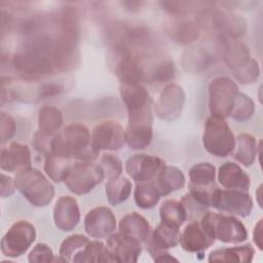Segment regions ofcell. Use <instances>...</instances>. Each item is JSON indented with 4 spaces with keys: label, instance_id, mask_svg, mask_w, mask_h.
I'll return each mask as SVG.
<instances>
[{
    "label": "cell",
    "instance_id": "cell-1",
    "mask_svg": "<svg viewBox=\"0 0 263 263\" xmlns=\"http://www.w3.org/2000/svg\"><path fill=\"white\" fill-rule=\"evenodd\" d=\"M52 61L62 72L73 71L80 63L78 17L73 9H65L60 16V32L52 41Z\"/></svg>",
    "mask_w": 263,
    "mask_h": 263
},
{
    "label": "cell",
    "instance_id": "cell-2",
    "mask_svg": "<svg viewBox=\"0 0 263 263\" xmlns=\"http://www.w3.org/2000/svg\"><path fill=\"white\" fill-rule=\"evenodd\" d=\"M12 67L21 78L27 81L42 79L53 72L52 42L41 37L34 40L26 49L15 53Z\"/></svg>",
    "mask_w": 263,
    "mask_h": 263
},
{
    "label": "cell",
    "instance_id": "cell-3",
    "mask_svg": "<svg viewBox=\"0 0 263 263\" xmlns=\"http://www.w3.org/2000/svg\"><path fill=\"white\" fill-rule=\"evenodd\" d=\"M49 153L67 159L93 161L99 152L90 147V133L80 123H71L57 133L49 142Z\"/></svg>",
    "mask_w": 263,
    "mask_h": 263
},
{
    "label": "cell",
    "instance_id": "cell-4",
    "mask_svg": "<svg viewBox=\"0 0 263 263\" xmlns=\"http://www.w3.org/2000/svg\"><path fill=\"white\" fill-rule=\"evenodd\" d=\"M14 182L23 196L37 208L46 206L53 199V185L37 168L31 166L15 173Z\"/></svg>",
    "mask_w": 263,
    "mask_h": 263
},
{
    "label": "cell",
    "instance_id": "cell-5",
    "mask_svg": "<svg viewBox=\"0 0 263 263\" xmlns=\"http://www.w3.org/2000/svg\"><path fill=\"white\" fill-rule=\"evenodd\" d=\"M202 144L210 154L217 157H225L233 151L235 138L225 118L211 115L206 119Z\"/></svg>",
    "mask_w": 263,
    "mask_h": 263
},
{
    "label": "cell",
    "instance_id": "cell-6",
    "mask_svg": "<svg viewBox=\"0 0 263 263\" xmlns=\"http://www.w3.org/2000/svg\"><path fill=\"white\" fill-rule=\"evenodd\" d=\"M104 179V173L99 164L89 160H79L71 163L63 181L72 193L82 195L91 191Z\"/></svg>",
    "mask_w": 263,
    "mask_h": 263
},
{
    "label": "cell",
    "instance_id": "cell-7",
    "mask_svg": "<svg viewBox=\"0 0 263 263\" xmlns=\"http://www.w3.org/2000/svg\"><path fill=\"white\" fill-rule=\"evenodd\" d=\"M211 231L215 239L225 243H240L248 238V230L233 216L206 212L200 220Z\"/></svg>",
    "mask_w": 263,
    "mask_h": 263
},
{
    "label": "cell",
    "instance_id": "cell-8",
    "mask_svg": "<svg viewBox=\"0 0 263 263\" xmlns=\"http://www.w3.org/2000/svg\"><path fill=\"white\" fill-rule=\"evenodd\" d=\"M128 113V124L125 129V143L135 150L145 149L152 141L151 104Z\"/></svg>",
    "mask_w": 263,
    "mask_h": 263
},
{
    "label": "cell",
    "instance_id": "cell-9",
    "mask_svg": "<svg viewBox=\"0 0 263 263\" xmlns=\"http://www.w3.org/2000/svg\"><path fill=\"white\" fill-rule=\"evenodd\" d=\"M237 93V85L230 77L218 76L214 78L209 85L211 114L221 118L230 116Z\"/></svg>",
    "mask_w": 263,
    "mask_h": 263
},
{
    "label": "cell",
    "instance_id": "cell-10",
    "mask_svg": "<svg viewBox=\"0 0 263 263\" xmlns=\"http://www.w3.org/2000/svg\"><path fill=\"white\" fill-rule=\"evenodd\" d=\"M36 239V229L29 221L13 223L1 239V252L9 258L25 254Z\"/></svg>",
    "mask_w": 263,
    "mask_h": 263
},
{
    "label": "cell",
    "instance_id": "cell-11",
    "mask_svg": "<svg viewBox=\"0 0 263 263\" xmlns=\"http://www.w3.org/2000/svg\"><path fill=\"white\" fill-rule=\"evenodd\" d=\"M125 143V130L115 120H105L98 123L90 133V147L101 150H119Z\"/></svg>",
    "mask_w": 263,
    "mask_h": 263
},
{
    "label": "cell",
    "instance_id": "cell-12",
    "mask_svg": "<svg viewBox=\"0 0 263 263\" xmlns=\"http://www.w3.org/2000/svg\"><path fill=\"white\" fill-rule=\"evenodd\" d=\"M112 66L120 83H141L144 78L142 65L128 47L123 45H114Z\"/></svg>",
    "mask_w": 263,
    "mask_h": 263
},
{
    "label": "cell",
    "instance_id": "cell-13",
    "mask_svg": "<svg viewBox=\"0 0 263 263\" xmlns=\"http://www.w3.org/2000/svg\"><path fill=\"white\" fill-rule=\"evenodd\" d=\"M185 93L181 86L175 83L166 84L158 96L154 111L158 118L165 121L177 119L183 110Z\"/></svg>",
    "mask_w": 263,
    "mask_h": 263
},
{
    "label": "cell",
    "instance_id": "cell-14",
    "mask_svg": "<svg viewBox=\"0 0 263 263\" xmlns=\"http://www.w3.org/2000/svg\"><path fill=\"white\" fill-rule=\"evenodd\" d=\"M212 206L230 215L247 217L253 210V199L247 191L218 189Z\"/></svg>",
    "mask_w": 263,
    "mask_h": 263
},
{
    "label": "cell",
    "instance_id": "cell-15",
    "mask_svg": "<svg viewBox=\"0 0 263 263\" xmlns=\"http://www.w3.org/2000/svg\"><path fill=\"white\" fill-rule=\"evenodd\" d=\"M107 249L112 262L134 263L142 252V242L120 231L111 234L107 239Z\"/></svg>",
    "mask_w": 263,
    "mask_h": 263
},
{
    "label": "cell",
    "instance_id": "cell-16",
    "mask_svg": "<svg viewBox=\"0 0 263 263\" xmlns=\"http://www.w3.org/2000/svg\"><path fill=\"white\" fill-rule=\"evenodd\" d=\"M116 218L107 206H97L84 217V230L93 238H108L115 232Z\"/></svg>",
    "mask_w": 263,
    "mask_h": 263
},
{
    "label": "cell",
    "instance_id": "cell-17",
    "mask_svg": "<svg viewBox=\"0 0 263 263\" xmlns=\"http://www.w3.org/2000/svg\"><path fill=\"white\" fill-rule=\"evenodd\" d=\"M165 162L154 155L135 154L125 162L126 174L137 183L147 182L156 177Z\"/></svg>",
    "mask_w": 263,
    "mask_h": 263
},
{
    "label": "cell",
    "instance_id": "cell-18",
    "mask_svg": "<svg viewBox=\"0 0 263 263\" xmlns=\"http://www.w3.org/2000/svg\"><path fill=\"white\" fill-rule=\"evenodd\" d=\"M181 247L190 253H200L209 249L215 238L208 227L201 221H191L180 233Z\"/></svg>",
    "mask_w": 263,
    "mask_h": 263
},
{
    "label": "cell",
    "instance_id": "cell-19",
    "mask_svg": "<svg viewBox=\"0 0 263 263\" xmlns=\"http://www.w3.org/2000/svg\"><path fill=\"white\" fill-rule=\"evenodd\" d=\"M180 240V231L178 227L160 223L154 230L151 231L146 240L147 250L153 260L160 255L167 253V250L176 247Z\"/></svg>",
    "mask_w": 263,
    "mask_h": 263
},
{
    "label": "cell",
    "instance_id": "cell-20",
    "mask_svg": "<svg viewBox=\"0 0 263 263\" xmlns=\"http://www.w3.org/2000/svg\"><path fill=\"white\" fill-rule=\"evenodd\" d=\"M80 220V211L77 200L69 195L61 196L53 208V221L62 231L73 230Z\"/></svg>",
    "mask_w": 263,
    "mask_h": 263
},
{
    "label": "cell",
    "instance_id": "cell-21",
    "mask_svg": "<svg viewBox=\"0 0 263 263\" xmlns=\"http://www.w3.org/2000/svg\"><path fill=\"white\" fill-rule=\"evenodd\" d=\"M0 166L2 171L17 173L31 167V151L25 144L12 142L2 148Z\"/></svg>",
    "mask_w": 263,
    "mask_h": 263
},
{
    "label": "cell",
    "instance_id": "cell-22",
    "mask_svg": "<svg viewBox=\"0 0 263 263\" xmlns=\"http://www.w3.org/2000/svg\"><path fill=\"white\" fill-rule=\"evenodd\" d=\"M210 16L213 27L228 38L234 40L241 38L248 30L247 21L236 13L217 10L210 14Z\"/></svg>",
    "mask_w": 263,
    "mask_h": 263
},
{
    "label": "cell",
    "instance_id": "cell-23",
    "mask_svg": "<svg viewBox=\"0 0 263 263\" xmlns=\"http://www.w3.org/2000/svg\"><path fill=\"white\" fill-rule=\"evenodd\" d=\"M217 178L225 189L247 191L251 184L249 175L238 164L231 161H226L219 167Z\"/></svg>",
    "mask_w": 263,
    "mask_h": 263
},
{
    "label": "cell",
    "instance_id": "cell-24",
    "mask_svg": "<svg viewBox=\"0 0 263 263\" xmlns=\"http://www.w3.org/2000/svg\"><path fill=\"white\" fill-rule=\"evenodd\" d=\"M118 228L121 233L130 236L142 243L146 242L151 233L149 222L137 212L128 213L121 217L118 223Z\"/></svg>",
    "mask_w": 263,
    "mask_h": 263
},
{
    "label": "cell",
    "instance_id": "cell-25",
    "mask_svg": "<svg viewBox=\"0 0 263 263\" xmlns=\"http://www.w3.org/2000/svg\"><path fill=\"white\" fill-rule=\"evenodd\" d=\"M166 35L176 43L187 45L199 37V27L189 20H172L165 24Z\"/></svg>",
    "mask_w": 263,
    "mask_h": 263
},
{
    "label": "cell",
    "instance_id": "cell-26",
    "mask_svg": "<svg viewBox=\"0 0 263 263\" xmlns=\"http://www.w3.org/2000/svg\"><path fill=\"white\" fill-rule=\"evenodd\" d=\"M255 251L251 245L222 248L212 251L209 254V262H251Z\"/></svg>",
    "mask_w": 263,
    "mask_h": 263
},
{
    "label": "cell",
    "instance_id": "cell-27",
    "mask_svg": "<svg viewBox=\"0 0 263 263\" xmlns=\"http://www.w3.org/2000/svg\"><path fill=\"white\" fill-rule=\"evenodd\" d=\"M119 91L127 111L151 104L150 96L141 83H120Z\"/></svg>",
    "mask_w": 263,
    "mask_h": 263
},
{
    "label": "cell",
    "instance_id": "cell-28",
    "mask_svg": "<svg viewBox=\"0 0 263 263\" xmlns=\"http://www.w3.org/2000/svg\"><path fill=\"white\" fill-rule=\"evenodd\" d=\"M161 196L181 189L185 185V176L181 170L173 165H164L156 176L155 182Z\"/></svg>",
    "mask_w": 263,
    "mask_h": 263
},
{
    "label": "cell",
    "instance_id": "cell-29",
    "mask_svg": "<svg viewBox=\"0 0 263 263\" xmlns=\"http://www.w3.org/2000/svg\"><path fill=\"white\" fill-rule=\"evenodd\" d=\"M64 122L60 109L53 106H44L38 113V134L42 137L54 136Z\"/></svg>",
    "mask_w": 263,
    "mask_h": 263
},
{
    "label": "cell",
    "instance_id": "cell-30",
    "mask_svg": "<svg viewBox=\"0 0 263 263\" xmlns=\"http://www.w3.org/2000/svg\"><path fill=\"white\" fill-rule=\"evenodd\" d=\"M258 153L256 139L249 134H240L235 139L233 158L245 166H250L255 161Z\"/></svg>",
    "mask_w": 263,
    "mask_h": 263
},
{
    "label": "cell",
    "instance_id": "cell-31",
    "mask_svg": "<svg viewBox=\"0 0 263 263\" xmlns=\"http://www.w3.org/2000/svg\"><path fill=\"white\" fill-rule=\"evenodd\" d=\"M132 182L121 175L108 179L105 188L109 203L117 205L125 201L132 193Z\"/></svg>",
    "mask_w": 263,
    "mask_h": 263
},
{
    "label": "cell",
    "instance_id": "cell-32",
    "mask_svg": "<svg viewBox=\"0 0 263 263\" xmlns=\"http://www.w3.org/2000/svg\"><path fill=\"white\" fill-rule=\"evenodd\" d=\"M72 262H112L107 246L99 240H89L87 245L75 254Z\"/></svg>",
    "mask_w": 263,
    "mask_h": 263
},
{
    "label": "cell",
    "instance_id": "cell-33",
    "mask_svg": "<svg viewBox=\"0 0 263 263\" xmlns=\"http://www.w3.org/2000/svg\"><path fill=\"white\" fill-rule=\"evenodd\" d=\"M216 168L210 162L195 163L189 170V185L188 187L206 188L215 185Z\"/></svg>",
    "mask_w": 263,
    "mask_h": 263
},
{
    "label": "cell",
    "instance_id": "cell-34",
    "mask_svg": "<svg viewBox=\"0 0 263 263\" xmlns=\"http://www.w3.org/2000/svg\"><path fill=\"white\" fill-rule=\"evenodd\" d=\"M159 215L162 223L178 228L187 220V214L184 205L181 201L176 199L164 200L160 205Z\"/></svg>",
    "mask_w": 263,
    "mask_h": 263
},
{
    "label": "cell",
    "instance_id": "cell-35",
    "mask_svg": "<svg viewBox=\"0 0 263 263\" xmlns=\"http://www.w3.org/2000/svg\"><path fill=\"white\" fill-rule=\"evenodd\" d=\"M161 194L155 183L150 181L138 182L134 191V198L141 209H152L159 201Z\"/></svg>",
    "mask_w": 263,
    "mask_h": 263
},
{
    "label": "cell",
    "instance_id": "cell-36",
    "mask_svg": "<svg viewBox=\"0 0 263 263\" xmlns=\"http://www.w3.org/2000/svg\"><path fill=\"white\" fill-rule=\"evenodd\" d=\"M225 64L233 70L242 67L250 59L249 47L240 41H231L226 44L223 52Z\"/></svg>",
    "mask_w": 263,
    "mask_h": 263
},
{
    "label": "cell",
    "instance_id": "cell-37",
    "mask_svg": "<svg viewBox=\"0 0 263 263\" xmlns=\"http://www.w3.org/2000/svg\"><path fill=\"white\" fill-rule=\"evenodd\" d=\"M205 48L202 47H192L186 50L182 58V65L186 71L198 72L209 65L211 61V55Z\"/></svg>",
    "mask_w": 263,
    "mask_h": 263
},
{
    "label": "cell",
    "instance_id": "cell-38",
    "mask_svg": "<svg viewBox=\"0 0 263 263\" xmlns=\"http://www.w3.org/2000/svg\"><path fill=\"white\" fill-rule=\"evenodd\" d=\"M71 159L63 158L55 156L51 153H48L44 160V171L54 182H62L65 178V175L71 165Z\"/></svg>",
    "mask_w": 263,
    "mask_h": 263
},
{
    "label": "cell",
    "instance_id": "cell-39",
    "mask_svg": "<svg viewBox=\"0 0 263 263\" xmlns=\"http://www.w3.org/2000/svg\"><path fill=\"white\" fill-rule=\"evenodd\" d=\"M89 241L88 237L82 234H72L63 240L60 247L59 255L63 262H72L77 252L83 249Z\"/></svg>",
    "mask_w": 263,
    "mask_h": 263
},
{
    "label": "cell",
    "instance_id": "cell-40",
    "mask_svg": "<svg viewBox=\"0 0 263 263\" xmlns=\"http://www.w3.org/2000/svg\"><path fill=\"white\" fill-rule=\"evenodd\" d=\"M211 2L204 1H161L162 8L174 15H184L194 10L204 11ZM211 8V7H210Z\"/></svg>",
    "mask_w": 263,
    "mask_h": 263
},
{
    "label": "cell",
    "instance_id": "cell-41",
    "mask_svg": "<svg viewBox=\"0 0 263 263\" xmlns=\"http://www.w3.org/2000/svg\"><path fill=\"white\" fill-rule=\"evenodd\" d=\"M254 113H255V105L253 100L249 96L238 91L235 98L230 116L236 121L243 122L249 120L254 115Z\"/></svg>",
    "mask_w": 263,
    "mask_h": 263
},
{
    "label": "cell",
    "instance_id": "cell-42",
    "mask_svg": "<svg viewBox=\"0 0 263 263\" xmlns=\"http://www.w3.org/2000/svg\"><path fill=\"white\" fill-rule=\"evenodd\" d=\"M260 74L259 64L256 60L250 59L242 67L233 70L235 79L241 84H250L255 82Z\"/></svg>",
    "mask_w": 263,
    "mask_h": 263
},
{
    "label": "cell",
    "instance_id": "cell-43",
    "mask_svg": "<svg viewBox=\"0 0 263 263\" xmlns=\"http://www.w3.org/2000/svg\"><path fill=\"white\" fill-rule=\"evenodd\" d=\"M98 164L102 168L105 178L111 179V178L120 176L122 173L121 160L114 154H111V153L103 154Z\"/></svg>",
    "mask_w": 263,
    "mask_h": 263
},
{
    "label": "cell",
    "instance_id": "cell-44",
    "mask_svg": "<svg viewBox=\"0 0 263 263\" xmlns=\"http://www.w3.org/2000/svg\"><path fill=\"white\" fill-rule=\"evenodd\" d=\"M152 77L154 80L159 82L171 81L175 77V65L171 60L161 61L158 63L152 72Z\"/></svg>",
    "mask_w": 263,
    "mask_h": 263
},
{
    "label": "cell",
    "instance_id": "cell-45",
    "mask_svg": "<svg viewBox=\"0 0 263 263\" xmlns=\"http://www.w3.org/2000/svg\"><path fill=\"white\" fill-rule=\"evenodd\" d=\"M28 261L31 263L54 261L52 250L46 243L39 242L30 251L28 255Z\"/></svg>",
    "mask_w": 263,
    "mask_h": 263
},
{
    "label": "cell",
    "instance_id": "cell-46",
    "mask_svg": "<svg viewBox=\"0 0 263 263\" xmlns=\"http://www.w3.org/2000/svg\"><path fill=\"white\" fill-rule=\"evenodd\" d=\"M182 204L185 208L186 214H187V219H197L198 217H202L206 213L205 206L200 204L198 201H196L190 193H187L183 196V198L180 200Z\"/></svg>",
    "mask_w": 263,
    "mask_h": 263
},
{
    "label": "cell",
    "instance_id": "cell-47",
    "mask_svg": "<svg viewBox=\"0 0 263 263\" xmlns=\"http://www.w3.org/2000/svg\"><path fill=\"white\" fill-rule=\"evenodd\" d=\"M16 129V124L12 116L8 113L1 111L0 113V139L1 142L9 140L13 137Z\"/></svg>",
    "mask_w": 263,
    "mask_h": 263
},
{
    "label": "cell",
    "instance_id": "cell-48",
    "mask_svg": "<svg viewBox=\"0 0 263 263\" xmlns=\"http://www.w3.org/2000/svg\"><path fill=\"white\" fill-rule=\"evenodd\" d=\"M0 195L1 197H8L12 195L16 189L14 178H11L5 174H1L0 181Z\"/></svg>",
    "mask_w": 263,
    "mask_h": 263
},
{
    "label": "cell",
    "instance_id": "cell-49",
    "mask_svg": "<svg viewBox=\"0 0 263 263\" xmlns=\"http://www.w3.org/2000/svg\"><path fill=\"white\" fill-rule=\"evenodd\" d=\"M262 219H260L257 224L254 227V231H253V239L255 245L258 247V249L260 251H262L263 249V238H262Z\"/></svg>",
    "mask_w": 263,
    "mask_h": 263
},
{
    "label": "cell",
    "instance_id": "cell-50",
    "mask_svg": "<svg viewBox=\"0 0 263 263\" xmlns=\"http://www.w3.org/2000/svg\"><path fill=\"white\" fill-rule=\"evenodd\" d=\"M262 188H263V186H262V184H260L256 190V199H257L258 205L260 208H262Z\"/></svg>",
    "mask_w": 263,
    "mask_h": 263
}]
</instances>
